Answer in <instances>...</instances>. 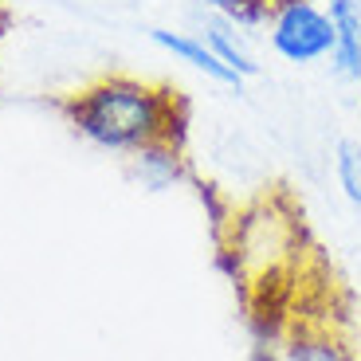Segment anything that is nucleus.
I'll list each match as a JSON object with an SVG mask.
<instances>
[{
  "label": "nucleus",
  "instance_id": "obj_5",
  "mask_svg": "<svg viewBox=\"0 0 361 361\" xmlns=\"http://www.w3.org/2000/svg\"><path fill=\"white\" fill-rule=\"evenodd\" d=\"M126 173L142 192H173L189 180L185 142H157L126 157Z\"/></svg>",
  "mask_w": 361,
  "mask_h": 361
},
{
  "label": "nucleus",
  "instance_id": "obj_4",
  "mask_svg": "<svg viewBox=\"0 0 361 361\" xmlns=\"http://www.w3.org/2000/svg\"><path fill=\"white\" fill-rule=\"evenodd\" d=\"M267 361H361L357 350L326 322H290L287 334L267 345Z\"/></svg>",
  "mask_w": 361,
  "mask_h": 361
},
{
  "label": "nucleus",
  "instance_id": "obj_9",
  "mask_svg": "<svg viewBox=\"0 0 361 361\" xmlns=\"http://www.w3.org/2000/svg\"><path fill=\"white\" fill-rule=\"evenodd\" d=\"M204 16H228L235 24H244L247 32H259L275 0H192Z\"/></svg>",
  "mask_w": 361,
  "mask_h": 361
},
{
  "label": "nucleus",
  "instance_id": "obj_2",
  "mask_svg": "<svg viewBox=\"0 0 361 361\" xmlns=\"http://www.w3.org/2000/svg\"><path fill=\"white\" fill-rule=\"evenodd\" d=\"M259 32L271 55L287 67H318L334 47V20L326 0H275Z\"/></svg>",
  "mask_w": 361,
  "mask_h": 361
},
{
  "label": "nucleus",
  "instance_id": "obj_3",
  "mask_svg": "<svg viewBox=\"0 0 361 361\" xmlns=\"http://www.w3.org/2000/svg\"><path fill=\"white\" fill-rule=\"evenodd\" d=\"M149 44L169 55L173 63L197 71L200 79L216 82V87H224V90H244V79L220 63V55L204 44L200 32H185V27H149Z\"/></svg>",
  "mask_w": 361,
  "mask_h": 361
},
{
  "label": "nucleus",
  "instance_id": "obj_1",
  "mask_svg": "<svg viewBox=\"0 0 361 361\" xmlns=\"http://www.w3.org/2000/svg\"><path fill=\"white\" fill-rule=\"evenodd\" d=\"M67 126L87 145L130 157L157 142H185L189 106L169 82L142 75H99L63 99Z\"/></svg>",
  "mask_w": 361,
  "mask_h": 361
},
{
  "label": "nucleus",
  "instance_id": "obj_8",
  "mask_svg": "<svg viewBox=\"0 0 361 361\" xmlns=\"http://www.w3.org/2000/svg\"><path fill=\"white\" fill-rule=\"evenodd\" d=\"M330 169H334V185L345 197V204L361 208V142L357 137H338L334 154H330Z\"/></svg>",
  "mask_w": 361,
  "mask_h": 361
},
{
  "label": "nucleus",
  "instance_id": "obj_7",
  "mask_svg": "<svg viewBox=\"0 0 361 361\" xmlns=\"http://www.w3.org/2000/svg\"><path fill=\"white\" fill-rule=\"evenodd\" d=\"M197 32L204 36V44L220 55V63H224L228 71H235L244 82L259 79L263 63H259V51H255V44H252V32H247L244 24H235V20H228V16H204Z\"/></svg>",
  "mask_w": 361,
  "mask_h": 361
},
{
  "label": "nucleus",
  "instance_id": "obj_6",
  "mask_svg": "<svg viewBox=\"0 0 361 361\" xmlns=\"http://www.w3.org/2000/svg\"><path fill=\"white\" fill-rule=\"evenodd\" d=\"M334 20V47H330V75L345 87H361V0H326Z\"/></svg>",
  "mask_w": 361,
  "mask_h": 361
}]
</instances>
